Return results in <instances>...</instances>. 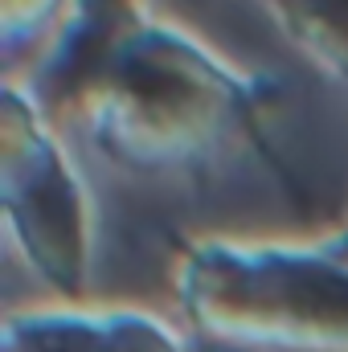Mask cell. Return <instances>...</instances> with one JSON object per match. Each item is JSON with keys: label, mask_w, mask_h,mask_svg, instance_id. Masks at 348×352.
Instances as JSON below:
<instances>
[{"label": "cell", "mask_w": 348, "mask_h": 352, "mask_svg": "<svg viewBox=\"0 0 348 352\" xmlns=\"http://www.w3.org/2000/svg\"><path fill=\"white\" fill-rule=\"evenodd\" d=\"M4 352H180L176 336L148 316H29L12 320Z\"/></svg>", "instance_id": "cell-3"}, {"label": "cell", "mask_w": 348, "mask_h": 352, "mask_svg": "<svg viewBox=\"0 0 348 352\" xmlns=\"http://www.w3.org/2000/svg\"><path fill=\"white\" fill-rule=\"evenodd\" d=\"M8 205L37 270L62 291H78L87 266V238H83V213L62 168L50 156H41V164L37 156H29V184L25 188L12 184Z\"/></svg>", "instance_id": "cell-2"}, {"label": "cell", "mask_w": 348, "mask_h": 352, "mask_svg": "<svg viewBox=\"0 0 348 352\" xmlns=\"http://www.w3.org/2000/svg\"><path fill=\"white\" fill-rule=\"evenodd\" d=\"M184 303L221 340L348 352V263L336 254H201Z\"/></svg>", "instance_id": "cell-1"}]
</instances>
